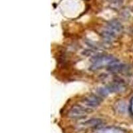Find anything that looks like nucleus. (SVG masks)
Returning a JSON list of instances; mask_svg holds the SVG:
<instances>
[{
  "instance_id": "f257e3e1",
  "label": "nucleus",
  "mask_w": 133,
  "mask_h": 133,
  "mask_svg": "<svg viewBox=\"0 0 133 133\" xmlns=\"http://www.w3.org/2000/svg\"><path fill=\"white\" fill-rule=\"evenodd\" d=\"M90 61L93 63L90 69L94 71V70H97L102 68L104 65H109L111 64L116 63L117 59H115L112 56L104 55H97L92 57Z\"/></svg>"
},
{
  "instance_id": "f03ea898",
  "label": "nucleus",
  "mask_w": 133,
  "mask_h": 133,
  "mask_svg": "<svg viewBox=\"0 0 133 133\" xmlns=\"http://www.w3.org/2000/svg\"><path fill=\"white\" fill-rule=\"evenodd\" d=\"M92 110L90 108H85L81 105H74L71 108L69 112V116L72 118H82L85 117V114L92 112Z\"/></svg>"
},
{
  "instance_id": "7ed1b4c3",
  "label": "nucleus",
  "mask_w": 133,
  "mask_h": 133,
  "mask_svg": "<svg viewBox=\"0 0 133 133\" xmlns=\"http://www.w3.org/2000/svg\"><path fill=\"white\" fill-rule=\"evenodd\" d=\"M82 103L85 104V106L87 107L90 109H94V108L97 107L99 106L100 103H101V99L95 95H91L87 98H83L82 101Z\"/></svg>"
},
{
  "instance_id": "20e7f679",
  "label": "nucleus",
  "mask_w": 133,
  "mask_h": 133,
  "mask_svg": "<svg viewBox=\"0 0 133 133\" xmlns=\"http://www.w3.org/2000/svg\"><path fill=\"white\" fill-rule=\"evenodd\" d=\"M108 29L115 33V32L121 31L123 29V27L118 21L113 20V21H110V23L108 24Z\"/></svg>"
},
{
  "instance_id": "39448f33",
  "label": "nucleus",
  "mask_w": 133,
  "mask_h": 133,
  "mask_svg": "<svg viewBox=\"0 0 133 133\" xmlns=\"http://www.w3.org/2000/svg\"><path fill=\"white\" fill-rule=\"evenodd\" d=\"M124 68V65L113 63L111 64V65H109V66L107 68V71L112 72V73H118L120 71H123Z\"/></svg>"
},
{
  "instance_id": "423d86ee",
  "label": "nucleus",
  "mask_w": 133,
  "mask_h": 133,
  "mask_svg": "<svg viewBox=\"0 0 133 133\" xmlns=\"http://www.w3.org/2000/svg\"><path fill=\"white\" fill-rule=\"evenodd\" d=\"M107 89L109 92H118L123 91V86L120 85L119 84L115 83V84H110L106 87Z\"/></svg>"
},
{
  "instance_id": "0eeeda50",
  "label": "nucleus",
  "mask_w": 133,
  "mask_h": 133,
  "mask_svg": "<svg viewBox=\"0 0 133 133\" xmlns=\"http://www.w3.org/2000/svg\"><path fill=\"white\" fill-rule=\"evenodd\" d=\"M102 123V120L99 119V118H92L89 121H86L83 123V124L87 127H95L97 126L100 125Z\"/></svg>"
},
{
  "instance_id": "6e6552de",
  "label": "nucleus",
  "mask_w": 133,
  "mask_h": 133,
  "mask_svg": "<svg viewBox=\"0 0 133 133\" xmlns=\"http://www.w3.org/2000/svg\"><path fill=\"white\" fill-rule=\"evenodd\" d=\"M97 92L98 93L99 95H101V97H107L108 95V94H109V91L106 88L104 89V88H98V89H97Z\"/></svg>"
}]
</instances>
